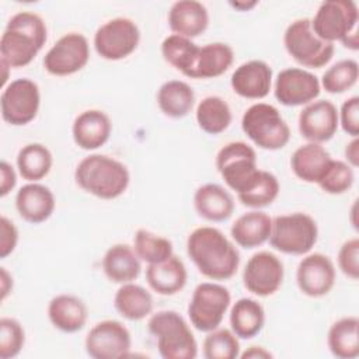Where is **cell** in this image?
<instances>
[{
	"label": "cell",
	"mask_w": 359,
	"mask_h": 359,
	"mask_svg": "<svg viewBox=\"0 0 359 359\" xmlns=\"http://www.w3.org/2000/svg\"><path fill=\"white\" fill-rule=\"evenodd\" d=\"M187 254L198 271L210 280H227L240 266L237 247L216 227L201 226L187 238Z\"/></svg>",
	"instance_id": "obj_1"
},
{
	"label": "cell",
	"mask_w": 359,
	"mask_h": 359,
	"mask_svg": "<svg viewBox=\"0 0 359 359\" xmlns=\"http://www.w3.org/2000/svg\"><path fill=\"white\" fill-rule=\"evenodd\" d=\"M48 39V28L41 15L18 11L8 21L0 38V60L10 67L29 65Z\"/></svg>",
	"instance_id": "obj_2"
},
{
	"label": "cell",
	"mask_w": 359,
	"mask_h": 359,
	"mask_svg": "<svg viewBox=\"0 0 359 359\" xmlns=\"http://www.w3.org/2000/svg\"><path fill=\"white\" fill-rule=\"evenodd\" d=\"M74 181L84 192L111 201L125 194L130 182V174L122 161L107 154L93 153L76 165Z\"/></svg>",
	"instance_id": "obj_3"
},
{
	"label": "cell",
	"mask_w": 359,
	"mask_h": 359,
	"mask_svg": "<svg viewBox=\"0 0 359 359\" xmlns=\"http://www.w3.org/2000/svg\"><path fill=\"white\" fill-rule=\"evenodd\" d=\"M314 34L327 42H341L351 50L359 49L358 4L352 0L323 1L310 20Z\"/></svg>",
	"instance_id": "obj_4"
},
{
	"label": "cell",
	"mask_w": 359,
	"mask_h": 359,
	"mask_svg": "<svg viewBox=\"0 0 359 359\" xmlns=\"http://www.w3.org/2000/svg\"><path fill=\"white\" fill-rule=\"evenodd\" d=\"M149 332L156 338L157 349L164 359H195L198 342L187 320L175 310H160L147 321Z\"/></svg>",
	"instance_id": "obj_5"
},
{
	"label": "cell",
	"mask_w": 359,
	"mask_h": 359,
	"mask_svg": "<svg viewBox=\"0 0 359 359\" xmlns=\"http://www.w3.org/2000/svg\"><path fill=\"white\" fill-rule=\"evenodd\" d=\"M241 129L259 149L280 150L290 140V128L279 109L266 102H255L241 116Z\"/></svg>",
	"instance_id": "obj_6"
},
{
	"label": "cell",
	"mask_w": 359,
	"mask_h": 359,
	"mask_svg": "<svg viewBox=\"0 0 359 359\" xmlns=\"http://www.w3.org/2000/svg\"><path fill=\"white\" fill-rule=\"evenodd\" d=\"M318 240L317 222L307 213L293 212L272 219L269 244L287 255H306Z\"/></svg>",
	"instance_id": "obj_7"
},
{
	"label": "cell",
	"mask_w": 359,
	"mask_h": 359,
	"mask_svg": "<svg viewBox=\"0 0 359 359\" xmlns=\"http://www.w3.org/2000/svg\"><path fill=\"white\" fill-rule=\"evenodd\" d=\"M283 45L293 60L309 69L324 67L335 52L334 43L323 41L314 34L310 18L292 21L285 29Z\"/></svg>",
	"instance_id": "obj_8"
},
{
	"label": "cell",
	"mask_w": 359,
	"mask_h": 359,
	"mask_svg": "<svg viewBox=\"0 0 359 359\" xmlns=\"http://www.w3.org/2000/svg\"><path fill=\"white\" fill-rule=\"evenodd\" d=\"M216 168L226 185L237 195L248 191L259 175L257 153L245 142H230L216 154Z\"/></svg>",
	"instance_id": "obj_9"
},
{
	"label": "cell",
	"mask_w": 359,
	"mask_h": 359,
	"mask_svg": "<svg viewBox=\"0 0 359 359\" xmlns=\"http://www.w3.org/2000/svg\"><path fill=\"white\" fill-rule=\"evenodd\" d=\"M230 304L231 294L227 287L216 282L199 283L194 289L187 309L191 325L201 332L219 328Z\"/></svg>",
	"instance_id": "obj_10"
},
{
	"label": "cell",
	"mask_w": 359,
	"mask_h": 359,
	"mask_svg": "<svg viewBox=\"0 0 359 359\" xmlns=\"http://www.w3.org/2000/svg\"><path fill=\"white\" fill-rule=\"evenodd\" d=\"M140 42L137 24L128 17H115L100 25L94 34L95 52L105 60H122L132 55Z\"/></svg>",
	"instance_id": "obj_11"
},
{
	"label": "cell",
	"mask_w": 359,
	"mask_h": 359,
	"mask_svg": "<svg viewBox=\"0 0 359 359\" xmlns=\"http://www.w3.org/2000/svg\"><path fill=\"white\" fill-rule=\"evenodd\" d=\"M39 107V86L28 77H21L10 81L1 91V118L11 126H24L32 122L38 115Z\"/></svg>",
	"instance_id": "obj_12"
},
{
	"label": "cell",
	"mask_w": 359,
	"mask_h": 359,
	"mask_svg": "<svg viewBox=\"0 0 359 359\" xmlns=\"http://www.w3.org/2000/svg\"><path fill=\"white\" fill-rule=\"evenodd\" d=\"M90 60V45L80 32L62 35L45 53L43 69L57 77L80 72Z\"/></svg>",
	"instance_id": "obj_13"
},
{
	"label": "cell",
	"mask_w": 359,
	"mask_h": 359,
	"mask_svg": "<svg viewBox=\"0 0 359 359\" xmlns=\"http://www.w3.org/2000/svg\"><path fill=\"white\" fill-rule=\"evenodd\" d=\"M84 348L93 359L125 358L132 349L129 330L116 320H102L91 327L84 339Z\"/></svg>",
	"instance_id": "obj_14"
},
{
	"label": "cell",
	"mask_w": 359,
	"mask_h": 359,
	"mask_svg": "<svg viewBox=\"0 0 359 359\" xmlns=\"http://www.w3.org/2000/svg\"><path fill=\"white\" fill-rule=\"evenodd\" d=\"M283 262L271 251L252 254L243 269L244 287L258 297H268L276 293L283 283Z\"/></svg>",
	"instance_id": "obj_15"
},
{
	"label": "cell",
	"mask_w": 359,
	"mask_h": 359,
	"mask_svg": "<svg viewBox=\"0 0 359 359\" xmlns=\"http://www.w3.org/2000/svg\"><path fill=\"white\" fill-rule=\"evenodd\" d=\"M320 79L300 67H286L275 79L273 95L285 107H302L320 95Z\"/></svg>",
	"instance_id": "obj_16"
},
{
	"label": "cell",
	"mask_w": 359,
	"mask_h": 359,
	"mask_svg": "<svg viewBox=\"0 0 359 359\" xmlns=\"http://www.w3.org/2000/svg\"><path fill=\"white\" fill-rule=\"evenodd\" d=\"M337 279V269L330 257L321 252L306 254L296 269V283L299 290L309 297H323L328 294Z\"/></svg>",
	"instance_id": "obj_17"
},
{
	"label": "cell",
	"mask_w": 359,
	"mask_h": 359,
	"mask_svg": "<svg viewBox=\"0 0 359 359\" xmlns=\"http://www.w3.org/2000/svg\"><path fill=\"white\" fill-rule=\"evenodd\" d=\"M297 126L307 142L323 144L331 140L338 130V109L328 100H314L300 111Z\"/></svg>",
	"instance_id": "obj_18"
},
{
	"label": "cell",
	"mask_w": 359,
	"mask_h": 359,
	"mask_svg": "<svg viewBox=\"0 0 359 359\" xmlns=\"http://www.w3.org/2000/svg\"><path fill=\"white\" fill-rule=\"evenodd\" d=\"M233 91L247 100L265 98L272 87V67L258 59L241 63L230 77Z\"/></svg>",
	"instance_id": "obj_19"
},
{
	"label": "cell",
	"mask_w": 359,
	"mask_h": 359,
	"mask_svg": "<svg viewBox=\"0 0 359 359\" xmlns=\"http://www.w3.org/2000/svg\"><path fill=\"white\" fill-rule=\"evenodd\" d=\"M112 133L111 118L101 109H86L80 112L72 125L74 143L87 151L104 146Z\"/></svg>",
	"instance_id": "obj_20"
},
{
	"label": "cell",
	"mask_w": 359,
	"mask_h": 359,
	"mask_svg": "<svg viewBox=\"0 0 359 359\" xmlns=\"http://www.w3.org/2000/svg\"><path fill=\"white\" fill-rule=\"evenodd\" d=\"M56 208L50 188L39 182H28L15 194V209L21 219L31 224L46 222Z\"/></svg>",
	"instance_id": "obj_21"
},
{
	"label": "cell",
	"mask_w": 359,
	"mask_h": 359,
	"mask_svg": "<svg viewBox=\"0 0 359 359\" xmlns=\"http://www.w3.org/2000/svg\"><path fill=\"white\" fill-rule=\"evenodd\" d=\"M167 21L174 34L192 39L206 31L209 11L201 1L180 0L171 4Z\"/></svg>",
	"instance_id": "obj_22"
},
{
	"label": "cell",
	"mask_w": 359,
	"mask_h": 359,
	"mask_svg": "<svg viewBox=\"0 0 359 359\" xmlns=\"http://www.w3.org/2000/svg\"><path fill=\"white\" fill-rule=\"evenodd\" d=\"M48 318L56 330L74 334L84 328L88 318V309L80 297L62 293L50 299L48 304Z\"/></svg>",
	"instance_id": "obj_23"
},
{
	"label": "cell",
	"mask_w": 359,
	"mask_h": 359,
	"mask_svg": "<svg viewBox=\"0 0 359 359\" xmlns=\"http://www.w3.org/2000/svg\"><path fill=\"white\" fill-rule=\"evenodd\" d=\"M194 208L199 217L208 222H224L234 212L231 194L219 184L208 182L201 185L194 194Z\"/></svg>",
	"instance_id": "obj_24"
},
{
	"label": "cell",
	"mask_w": 359,
	"mask_h": 359,
	"mask_svg": "<svg viewBox=\"0 0 359 359\" xmlns=\"http://www.w3.org/2000/svg\"><path fill=\"white\" fill-rule=\"evenodd\" d=\"M146 280L150 289L157 294L174 296L187 285V266L182 259L172 255L163 262L147 265Z\"/></svg>",
	"instance_id": "obj_25"
},
{
	"label": "cell",
	"mask_w": 359,
	"mask_h": 359,
	"mask_svg": "<svg viewBox=\"0 0 359 359\" xmlns=\"http://www.w3.org/2000/svg\"><path fill=\"white\" fill-rule=\"evenodd\" d=\"M102 271L111 282L123 285L139 278L142 261L133 247L118 243L105 251L102 257Z\"/></svg>",
	"instance_id": "obj_26"
},
{
	"label": "cell",
	"mask_w": 359,
	"mask_h": 359,
	"mask_svg": "<svg viewBox=\"0 0 359 359\" xmlns=\"http://www.w3.org/2000/svg\"><path fill=\"white\" fill-rule=\"evenodd\" d=\"M271 227L272 217L268 213L259 209H251L234 220L230 234L237 245L251 250L268 241Z\"/></svg>",
	"instance_id": "obj_27"
},
{
	"label": "cell",
	"mask_w": 359,
	"mask_h": 359,
	"mask_svg": "<svg viewBox=\"0 0 359 359\" xmlns=\"http://www.w3.org/2000/svg\"><path fill=\"white\" fill-rule=\"evenodd\" d=\"M331 158V154L323 144L307 142L293 151L290 168L300 181L317 184Z\"/></svg>",
	"instance_id": "obj_28"
},
{
	"label": "cell",
	"mask_w": 359,
	"mask_h": 359,
	"mask_svg": "<svg viewBox=\"0 0 359 359\" xmlns=\"http://www.w3.org/2000/svg\"><path fill=\"white\" fill-rule=\"evenodd\" d=\"M234 62V50L229 43L210 42L199 46L189 79H215L224 74Z\"/></svg>",
	"instance_id": "obj_29"
},
{
	"label": "cell",
	"mask_w": 359,
	"mask_h": 359,
	"mask_svg": "<svg viewBox=\"0 0 359 359\" xmlns=\"http://www.w3.org/2000/svg\"><path fill=\"white\" fill-rule=\"evenodd\" d=\"M230 330L238 339L257 337L265 325V310L262 304L251 297H241L230 307Z\"/></svg>",
	"instance_id": "obj_30"
},
{
	"label": "cell",
	"mask_w": 359,
	"mask_h": 359,
	"mask_svg": "<svg viewBox=\"0 0 359 359\" xmlns=\"http://www.w3.org/2000/svg\"><path fill=\"white\" fill-rule=\"evenodd\" d=\"M157 105L168 118H184L195 105L194 88L184 80H168L157 90Z\"/></svg>",
	"instance_id": "obj_31"
},
{
	"label": "cell",
	"mask_w": 359,
	"mask_h": 359,
	"mask_svg": "<svg viewBox=\"0 0 359 359\" xmlns=\"http://www.w3.org/2000/svg\"><path fill=\"white\" fill-rule=\"evenodd\" d=\"M114 307L123 318L129 321H140L153 311L151 293L133 282L119 286L114 296Z\"/></svg>",
	"instance_id": "obj_32"
},
{
	"label": "cell",
	"mask_w": 359,
	"mask_h": 359,
	"mask_svg": "<svg viewBox=\"0 0 359 359\" xmlns=\"http://www.w3.org/2000/svg\"><path fill=\"white\" fill-rule=\"evenodd\" d=\"M327 345L338 359H355L359 356V318L348 316L337 320L328 330Z\"/></svg>",
	"instance_id": "obj_33"
},
{
	"label": "cell",
	"mask_w": 359,
	"mask_h": 359,
	"mask_svg": "<svg viewBox=\"0 0 359 359\" xmlns=\"http://www.w3.org/2000/svg\"><path fill=\"white\" fill-rule=\"evenodd\" d=\"M198 126L208 135H220L231 123L233 115L227 101L219 95H208L202 98L195 111Z\"/></svg>",
	"instance_id": "obj_34"
},
{
	"label": "cell",
	"mask_w": 359,
	"mask_h": 359,
	"mask_svg": "<svg viewBox=\"0 0 359 359\" xmlns=\"http://www.w3.org/2000/svg\"><path fill=\"white\" fill-rule=\"evenodd\" d=\"M18 174L28 182H38L45 178L52 165V151L42 143H28L22 146L17 154Z\"/></svg>",
	"instance_id": "obj_35"
},
{
	"label": "cell",
	"mask_w": 359,
	"mask_h": 359,
	"mask_svg": "<svg viewBox=\"0 0 359 359\" xmlns=\"http://www.w3.org/2000/svg\"><path fill=\"white\" fill-rule=\"evenodd\" d=\"M198 52L199 46L195 42H192V39L177 34L165 36L161 42L163 59L188 79L192 73Z\"/></svg>",
	"instance_id": "obj_36"
},
{
	"label": "cell",
	"mask_w": 359,
	"mask_h": 359,
	"mask_svg": "<svg viewBox=\"0 0 359 359\" xmlns=\"http://www.w3.org/2000/svg\"><path fill=\"white\" fill-rule=\"evenodd\" d=\"M133 250L140 261L147 262V265L163 262L174 255V247L168 238L146 229L136 230Z\"/></svg>",
	"instance_id": "obj_37"
},
{
	"label": "cell",
	"mask_w": 359,
	"mask_h": 359,
	"mask_svg": "<svg viewBox=\"0 0 359 359\" xmlns=\"http://www.w3.org/2000/svg\"><path fill=\"white\" fill-rule=\"evenodd\" d=\"M359 79V65L355 59H341L321 76L320 86L330 94H342L351 90Z\"/></svg>",
	"instance_id": "obj_38"
},
{
	"label": "cell",
	"mask_w": 359,
	"mask_h": 359,
	"mask_svg": "<svg viewBox=\"0 0 359 359\" xmlns=\"http://www.w3.org/2000/svg\"><path fill=\"white\" fill-rule=\"evenodd\" d=\"M280 191L278 178L265 170L259 171V175L254 185L241 195H237V199L241 205L250 209H262L273 203Z\"/></svg>",
	"instance_id": "obj_39"
},
{
	"label": "cell",
	"mask_w": 359,
	"mask_h": 359,
	"mask_svg": "<svg viewBox=\"0 0 359 359\" xmlns=\"http://www.w3.org/2000/svg\"><path fill=\"white\" fill-rule=\"evenodd\" d=\"M206 334L202 344L206 359H236L240 356V341L231 330L216 328Z\"/></svg>",
	"instance_id": "obj_40"
},
{
	"label": "cell",
	"mask_w": 359,
	"mask_h": 359,
	"mask_svg": "<svg viewBox=\"0 0 359 359\" xmlns=\"http://www.w3.org/2000/svg\"><path fill=\"white\" fill-rule=\"evenodd\" d=\"M353 182H355L353 168L342 160L331 158L317 185L325 194L342 195L352 188Z\"/></svg>",
	"instance_id": "obj_41"
},
{
	"label": "cell",
	"mask_w": 359,
	"mask_h": 359,
	"mask_svg": "<svg viewBox=\"0 0 359 359\" xmlns=\"http://www.w3.org/2000/svg\"><path fill=\"white\" fill-rule=\"evenodd\" d=\"M25 344V331L13 317L0 318V359H13L20 355Z\"/></svg>",
	"instance_id": "obj_42"
},
{
	"label": "cell",
	"mask_w": 359,
	"mask_h": 359,
	"mask_svg": "<svg viewBox=\"0 0 359 359\" xmlns=\"http://www.w3.org/2000/svg\"><path fill=\"white\" fill-rule=\"evenodd\" d=\"M338 268L341 272L352 279L358 280L359 278V238L353 237L346 240L338 251Z\"/></svg>",
	"instance_id": "obj_43"
},
{
	"label": "cell",
	"mask_w": 359,
	"mask_h": 359,
	"mask_svg": "<svg viewBox=\"0 0 359 359\" xmlns=\"http://www.w3.org/2000/svg\"><path fill=\"white\" fill-rule=\"evenodd\" d=\"M338 123L351 137L359 136V97L352 95L345 100L338 111Z\"/></svg>",
	"instance_id": "obj_44"
},
{
	"label": "cell",
	"mask_w": 359,
	"mask_h": 359,
	"mask_svg": "<svg viewBox=\"0 0 359 359\" xmlns=\"http://www.w3.org/2000/svg\"><path fill=\"white\" fill-rule=\"evenodd\" d=\"M18 244V229L6 216L0 217V258H7Z\"/></svg>",
	"instance_id": "obj_45"
},
{
	"label": "cell",
	"mask_w": 359,
	"mask_h": 359,
	"mask_svg": "<svg viewBox=\"0 0 359 359\" xmlns=\"http://www.w3.org/2000/svg\"><path fill=\"white\" fill-rule=\"evenodd\" d=\"M17 184V174L14 167L7 163L6 160H1L0 163V196H7Z\"/></svg>",
	"instance_id": "obj_46"
},
{
	"label": "cell",
	"mask_w": 359,
	"mask_h": 359,
	"mask_svg": "<svg viewBox=\"0 0 359 359\" xmlns=\"http://www.w3.org/2000/svg\"><path fill=\"white\" fill-rule=\"evenodd\" d=\"M345 158L352 168H356L359 165V137H352L349 143L345 146Z\"/></svg>",
	"instance_id": "obj_47"
},
{
	"label": "cell",
	"mask_w": 359,
	"mask_h": 359,
	"mask_svg": "<svg viewBox=\"0 0 359 359\" xmlns=\"http://www.w3.org/2000/svg\"><path fill=\"white\" fill-rule=\"evenodd\" d=\"M13 286H14V280H13V275L4 268H0V299L1 302L6 300V297L13 292Z\"/></svg>",
	"instance_id": "obj_48"
},
{
	"label": "cell",
	"mask_w": 359,
	"mask_h": 359,
	"mask_svg": "<svg viewBox=\"0 0 359 359\" xmlns=\"http://www.w3.org/2000/svg\"><path fill=\"white\" fill-rule=\"evenodd\" d=\"M238 358H243V359H269V358H273V355L264 346L252 345L247 351L240 353Z\"/></svg>",
	"instance_id": "obj_49"
},
{
	"label": "cell",
	"mask_w": 359,
	"mask_h": 359,
	"mask_svg": "<svg viewBox=\"0 0 359 359\" xmlns=\"http://www.w3.org/2000/svg\"><path fill=\"white\" fill-rule=\"evenodd\" d=\"M233 8L238 10V11H250L251 8H254L258 1L257 0H252V1H230L229 3Z\"/></svg>",
	"instance_id": "obj_50"
},
{
	"label": "cell",
	"mask_w": 359,
	"mask_h": 359,
	"mask_svg": "<svg viewBox=\"0 0 359 359\" xmlns=\"http://www.w3.org/2000/svg\"><path fill=\"white\" fill-rule=\"evenodd\" d=\"M0 65H1V69H3V79H1V87L4 88L8 83H7V80H8V70L11 69L6 62H3V60H0Z\"/></svg>",
	"instance_id": "obj_51"
}]
</instances>
